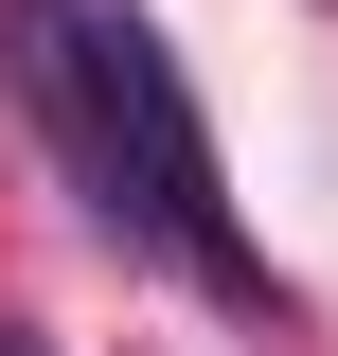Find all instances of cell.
I'll return each instance as SVG.
<instances>
[{
  "mask_svg": "<svg viewBox=\"0 0 338 356\" xmlns=\"http://www.w3.org/2000/svg\"><path fill=\"white\" fill-rule=\"evenodd\" d=\"M0 36H18V89H36L89 232L161 250L214 303H267V250L232 232V178H214V125H196V89H178V54L143 18H107V0H0Z\"/></svg>",
  "mask_w": 338,
  "mask_h": 356,
  "instance_id": "1",
  "label": "cell"
}]
</instances>
